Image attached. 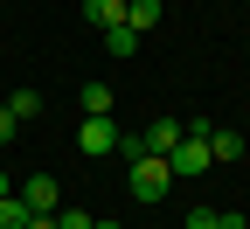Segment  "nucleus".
Instances as JSON below:
<instances>
[{
    "label": "nucleus",
    "mask_w": 250,
    "mask_h": 229,
    "mask_svg": "<svg viewBox=\"0 0 250 229\" xmlns=\"http://www.w3.org/2000/svg\"><path fill=\"white\" fill-rule=\"evenodd\" d=\"M104 49H111V56H139V35L118 21V28H104Z\"/></svg>",
    "instance_id": "obj_12"
},
{
    "label": "nucleus",
    "mask_w": 250,
    "mask_h": 229,
    "mask_svg": "<svg viewBox=\"0 0 250 229\" xmlns=\"http://www.w3.org/2000/svg\"><path fill=\"white\" fill-rule=\"evenodd\" d=\"M208 160H243V132H208Z\"/></svg>",
    "instance_id": "obj_10"
},
{
    "label": "nucleus",
    "mask_w": 250,
    "mask_h": 229,
    "mask_svg": "<svg viewBox=\"0 0 250 229\" xmlns=\"http://www.w3.org/2000/svg\"><path fill=\"white\" fill-rule=\"evenodd\" d=\"M14 194H21V202L35 208V215H56V208H62V187H56V174H21V181H14Z\"/></svg>",
    "instance_id": "obj_2"
},
{
    "label": "nucleus",
    "mask_w": 250,
    "mask_h": 229,
    "mask_svg": "<svg viewBox=\"0 0 250 229\" xmlns=\"http://www.w3.org/2000/svg\"><path fill=\"white\" fill-rule=\"evenodd\" d=\"M77 104H83V118H111V83H83Z\"/></svg>",
    "instance_id": "obj_7"
},
{
    "label": "nucleus",
    "mask_w": 250,
    "mask_h": 229,
    "mask_svg": "<svg viewBox=\"0 0 250 229\" xmlns=\"http://www.w3.org/2000/svg\"><path fill=\"white\" fill-rule=\"evenodd\" d=\"M125 28H132V35L146 42L153 28H160V0H125Z\"/></svg>",
    "instance_id": "obj_6"
},
{
    "label": "nucleus",
    "mask_w": 250,
    "mask_h": 229,
    "mask_svg": "<svg viewBox=\"0 0 250 229\" xmlns=\"http://www.w3.org/2000/svg\"><path fill=\"white\" fill-rule=\"evenodd\" d=\"M167 187H174V167H167L160 153H139L132 160V202L153 208V202H167Z\"/></svg>",
    "instance_id": "obj_1"
},
{
    "label": "nucleus",
    "mask_w": 250,
    "mask_h": 229,
    "mask_svg": "<svg viewBox=\"0 0 250 229\" xmlns=\"http://www.w3.org/2000/svg\"><path fill=\"white\" fill-rule=\"evenodd\" d=\"M83 21L90 28H118L125 21V0H83Z\"/></svg>",
    "instance_id": "obj_8"
},
{
    "label": "nucleus",
    "mask_w": 250,
    "mask_h": 229,
    "mask_svg": "<svg viewBox=\"0 0 250 229\" xmlns=\"http://www.w3.org/2000/svg\"><path fill=\"white\" fill-rule=\"evenodd\" d=\"M181 139H188V125H181V118H153L146 132H139V146H146V153H160V160H167Z\"/></svg>",
    "instance_id": "obj_4"
},
{
    "label": "nucleus",
    "mask_w": 250,
    "mask_h": 229,
    "mask_svg": "<svg viewBox=\"0 0 250 229\" xmlns=\"http://www.w3.org/2000/svg\"><path fill=\"white\" fill-rule=\"evenodd\" d=\"M77 146H83L90 160H104V153H118V125H111V118H83V125H77Z\"/></svg>",
    "instance_id": "obj_3"
},
{
    "label": "nucleus",
    "mask_w": 250,
    "mask_h": 229,
    "mask_svg": "<svg viewBox=\"0 0 250 229\" xmlns=\"http://www.w3.org/2000/svg\"><path fill=\"white\" fill-rule=\"evenodd\" d=\"M14 132H21V125H14V111H7V104H0V146H7Z\"/></svg>",
    "instance_id": "obj_15"
},
{
    "label": "nucleus",
    "mask_w": 250,
    "mask_h": 229,
    "mask_svg": "<svg viewBox=\"0 0 250 229\" xmlns=\"http://www.w3.org/2000/svg\"><path fill=\"white\" fill-rule=\"evenodd\" d=\"M7 111H14V125H21V118H42V90H14Z\"/></svg>",
    "instance_id": "obj_11"
},
{
    "label": "nucleus",
    "mask_w": 250,
    "mask_h": 229,
    "mask_svg": "<svg viewBox=\"0 0 250 229\" xmlns=\"http://www.w3.org/2000/svg\"><path fill=\"white\" fill-rule=\"evenodd\" d=\"M28 229H56V215H28Z\"/></svg>",
    "instance_id": "obj_17"
},
{
    "label": "nucleus",
    "mask_w": 250,
    "mask_h": 229,
    "mask_svg": "<svg viewBox=\"0 0 250 229\" xmlns=\"http://www.w3.org/2000/svg\"><path fill=\"white\" fill-rule=\"evenodd\" d=\"M0 194H14V174H7V167H0Z\"/></svg>",
    "instance_id": "obj_18"
},
{
    "label": "nucleus",
    "mask_w": 250,
    "mask_h": 229,
    "mask_svg": "<svg viewBox=\"0 0 250 229\" xmlns=\"http://www.w3.org/2000/svg\"><path fill=\"white\" fill-rule=\"evenodd\" d=\"M181 229H215V208H195V215H188Z\"/></svg>",
    "instance_id": "obj_14"
},
{
    "label": "nucleus",
    "mask_w": 250,
    "mask_h": 229,
    "mask_svg": "<svg viewBox=\"0 0 250 229\" xmlns=\"http://www.w3.org/2000/svg\"><path fill=\"white\" fill-rule=\"evenodd\" d=\"M90 229H118V222H90Z\"/></svg>",
    "instance_id": "obj_19"
},
{
    "label": "nucleus",
    "mask_w": 250,
    "mask_h": 229,
    "mask_svg": "<svg viewBox=\"0 0 250 229\" xmlns=\"http://www.w3.org/2000/svg\"><path fill=\"white\" fill-rule=\"evenodd\" d=\"M28 215H35V208H28L21 194H0V229H28Z\"/></svg>",
    "instance_id": "obj_9"
},
{
    "label": "nucleus",
    "mask_w": 250,
    "mask_h": 229,
    "mask_svg": "<svg viewBox=\"0 0 250 229\" xmlns=\"http://www.w3.org/2000/svg\"><path fill=\"white\" fill-rule=\"evenodd\" d=\"M215 229H250V222H243L236 208H223V215H215Z\"/></svg>",
    "instance_id": "obj_16"
},
{
    "label": "nucleus",
    "mask_w": 250,
    "mask_h": 229,
    "mask_svg": "<svg viewBox=\"0 0 250 229\" xmlns=\"http://www.w3.org/2000/svg\"><path fill=\"white\" fill-rule=\"evenodd\" d=\"M167 167H174V181H181V174H202V167H208V139H195V132H188V139L167 153Z\"/></svg>",
    "instance_id": "obj_5"
},
{
    "label": "nucleus",
    "mask_w": 250,
    "mask_h": 229,
    "mask_svg": "<svg viewBox=\"0 0 250 229\" xmlns=\"http://www.w3.org/2000/svg\"><path fill=\"white\" fill-rule=\"evenodd\" d=\"M90 222H98L90 208H56V229H90Z\"/></svg>",
    "instance_id": "obj_13"
}]
</instances>
